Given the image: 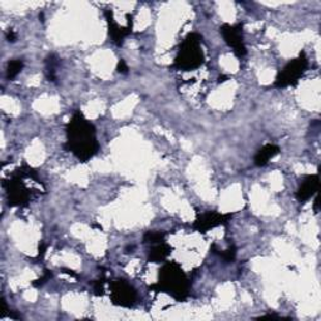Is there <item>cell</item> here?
I'll list each match as a JSON object with an SVG mask.
<instances>
[{
    "mask_svg": "<svg viewBox=\"0 0 321 321\" xmlns=\"http://www.w3.org/2000/svg\"><path fill=\"white\" fill-rule=\"evenodd\" d=\"M62 272H64V274H68L69 276L74 277V279H77L78 275L75 274V272H73V270H69V269H62Z\"/></svg>",
    "mask_w": 321,
    "mask_h": 321,
    "instance_id": "cell-22",
    "label": "cell"
},
{
    "mask_svg": "<svg viewBox=\"0 0 321 321\" xmlns=\"http://www.w3.org/2000/svg\"><path fill=\"white\" fill-rule=\"evenodd\" d=\"M61 64V59L56 56V54H49L45 59V77L49 82H56V68Z\"/></svg>",
    "mask_w": 321,
    "mask_h": 321,
    "instance_id": "cell-13",
    "label": "cell"
},
{
    "mask_svg": "<svg viewBox=\"0 0 321 321\" xmlns=\"http://www.w3.org/2000/svg\"><path fill=\"white\" fill-rule=\"evenodd\" d=\"M117 71L118 73H121V74H127L129 71L128 66H127V63L123 59H121L120 62H118V66H117Z\"/></svg>",
    "mask_w": 321,
    "mask_h": 321,
    "instance_id": "cell-19",
    "label": "cell"
},
{
    "mask_svg": "<svg viewBox=\"0 0 321 321\" xmlns=\"http://www.w3.org/2000/svg\"><path fill=\"white\" fill-rule=\"evenodd\" d=\"M52 277H53L52 271H49V270H44L42 277H39V279L36 280V281L32 282V285H33L34 287H40V286L45 285L48 281H50V279H52Z\"/></svg>",
    "mask_w": 321,
    "mask_h": 321,
    "instance_id": "cell-17",
    "label": "cell"
},
{
    "mask_svg": "<svg viewBox=\"0 0 321 321\" xmlns=\"http://www.w3.org/2000/svg\"><path fill=\"white\" fill-rule=\"evenodd\" d=\"M172 252V247L169 246L166 242H160V244L153 245L152 249L150 250V253H148V261L150 262H155V264H160L164 262V261L168 258V256L171 255Z\"/></svg>",
    "mask_w": 321,
    "mask_h": 321,
    "instance_id": "cell-12",
    "label": "cell"
},
{
    "mask_svg": "<svg viewBox=\"0 0 321 321\" xmlns=\"http://www.w3.org/2000/svg\"><path fill=\"white\" fill-rule=\"evenodd\" d=\"M260 319H280V316H279V315L269 314V315H264V316H261Z\"/></svg>",
    "mask_w": 321,
    "mask_h": 321,
    "instance_id": "cell-23",
    "label": "cell"
},
{
    "mask_svg": "<svg viewBox=\"0 0 321 321\" xmlns=\"http://www.w3.org/2000/svg\"><path fill=\"white\" fill-rule=\"evenodd\" d=\"M220 33L226 44L232 48V52L237 58L241 59L246 56L247 49L244 42V25L241 23L234 24V25L223 24L220 28Z\"/></svg>",
    "mask_w": 321,
    "mask_h": 321,
    "instance_id": "cell-7",
    "label": "cell"
},
{
    "mask_svg": "<svg viewBox=\"0 0 321 321\" xmlns=\"http://www.w3.org/2000/svg\"><path fill=\"white\" fill-rule=\"evenodd\" d=\"M211 250L214 253H217L221 258H222L225 262H235L236 260V256H237V249L234 244L230 245L226 250H217L216 249V245H212Z\"/></svg>",
    "mask_w": 321,
    "mask_h": 321,
    "instance_id": "cell-14",
    "label": "cell"
},
{
    "mask_svg": "<svg viewBox=\"0 0 321 321\" xmlns=\"http://www.w3.org/2000/svg\"><path fill=\"white\" fill-rule=\"evenodd\" d=\"M47 245L44 242H40L39 244V249H38V258H43V256L47 252Z\"/></svg>",
    "mask_w": 321,
    "mask_h": 321,
    "instance_id": "cell-21",
    "label": "cell"
},
{
    "mask_svg": "<svg viewBox=\"0 0 321 321\" xmlns=\"http://www.w3.org/2000/svg\"><path fill=\"white\" fill-rule=\"evenodd\" d=\"M156 293H166L176 301H186L190 296L191 282L186 272L176 261L164 262L158 272V281L150 286Z\"/></svg>",
    "mask_w": 321,
    "mask_h": 321,
    "instance_id": "cell-2",
    "label": "cell"
},
{
    "mask_svg": "<svg viewBox=\"0 0 321 321\" xmlns=\"http://www.w3.org/2000/svg\"><path fill=\"white\" fill-rule=\"evenodd\" d=\"M231 214H220L216 211H209L197 216V218L193 222L192 228L199 234H206L212 228L218 227V226L226 225L231 220Z\"/></svg>",
    "mask_w": 321,
    "mask_h": 321,
    "instance_id": "cell-8",
    "label": "cell"
},
{
    "mask_svg": "<svg viewBox=\"0 0 321 321\" xmlns=\"http://www.w3.org/2000/svg\"><path fill=\"white\" fill-rule=\"evenodd\" d=\"M24 179H31L36 182L42 183V181L38 177V172L33 167L28 166V164H23L21 167H19L13 172L9 180L3 181V187L7 191V198L9 206L25 207L33 199L37 190L26 187L25 183H24Z\"/></svg>",
    "mask_w": 321,
    "mask_h": 321,
    "instance_id": "cell-3",
    "label": "cell"
},
{
    "mask_svg": "<svg viewBox=\"0 0 321 321\" xmlns=\"http://www.w3.org/2000/svg\"><path fill=\"white\" fill-rule=\"evenodd\" d=\"M319 201H320L319 197H316V198H315V206H314L315 207V211H316V212H317V210H319Z\"/></svg>",
    "mask_w": 321,
    "mask_h": 321,
    "instance_id": "cell-25",
    "label": "cell"
},
{
    "mask_svg": "<svg viewBox=\"0 0 321 321\" xmlns=\"http://www.w3.org/2000/svg\"><path fill=\"white\" fill-rule=\"evenodd\" d=\"M228 79V77L227 75H225V74H221L220 77H218V83H223V82H226V80Z\"/></svg>",
    "mask_w": 321,
    "mask_h": 321,
    "instance_id": "cell-24",
    "label": "cell"
},
{
    "mask_svg": "<svg viewBox=\"0 0 321 321\" xmlns=\"http://www.w3.org/2000/svg\"><path fill=\"white\" fill-rule=\"evenodd\" d=\"M280 152V147L276 144H272V143H269V144H265L264 147H261L260 150L257 151V153L253 157V163L257 167H264L269 163L270 160L275 157L276 155H279Z\"/></svg>",
    "mask_w": 321,
    "mask_h": 321,
    "instance_id": "cell-11",
    "label": "cell"
},
{
    "mask_svg": "<svg viewBox=\"0 0 321 321\" xmlns=\"http://www.w3.org/2000/svg\"><path fill=\"white\" fill-rule=\"evenodd\" d=\"M24 62L21 59H12L8 62L7 66V79L13 80L15 77L23 71Z\"/></svg>",
    "mask_w": 321,
    "mask_h": 321,
    "instance_id": "cell-15",
    "label": "cell"
},
{
    "mask_svg": "<svg viewBox=\"0 0 321 321\" xmlns=\"http://www.w3.org/2000/svg\"><path fill=\"white\" fill-rule=\"evenodd\" d=\"M104 17H106V20H107L108 34H109L113 44L117 45V47H122L126 38L132 33V28H133V25L121 26L120 24L114 20V18H113V12L110 9H106V12H104Z\"/></svg>",
    "mask_w": 321,
    "mask_h": 321,
    "instance_id": "cell-9",
    "label": "cell"
},
{
    "mask_svg": "<svg viewBox=\"0 0 321 321\" xmlns=\"http://www.w3.org/2000/svg\"><path fill=\"white\" fill-rule=\"evenodd\" d=\"M5 37H7V40L10 43H14L15 40H17V33H15L13 29H9V31L7 32V34H5Z\"/></svg>",
    "mask_w": 321,
    "mask_h": 321,
    "instance_id": "cell-20",
    "label": "cell"
},
{
    "mask_svg": "<svg viewBox=\"0 0 321 321\" xmlns=\"http://www.w3.org/2000/svg\"><path fill=\"white\" fill-rule=\"evenodd\" d=\"M320 187V177L319 174H307L304 177L303 182L299 186L296 191L295 197L300 203H305L309 201L312 196L316 195Z\"/></svg>",
    "mask_w": 321,
    "mask_h": 321,
    "instance_id": "cell-10",
    "label": "cell"
},
{
    "mask_svg": "<svg viewBox=\"0 0 321 321\" xmlns=\"http://www.w3.org/2000/svg\"><path fill=\"white\" fill-rule=\"evenodd\" d=\"M307 67H309V61L306 58V54L301 52L298 58L288 62L284 68L279 72L274 82V87L281 90V88L296 85L299 80L304 77Z\"/></svg>",
    "mask_w": 321,
    "mask_h": 321,
    "instance_id": "cell-5",
    "label": "cell"
},
{
    "mask_svg": "<svg viewBox=\"0 0 321 321\" xmlns=\"http://www.w3.org/2000/svg\"><path fill=\"white\" fill-rule=\"evenodd\" d=\"M110 301L121 307H132L137 303V291L126 280L117 279L109 282Z\"/></svg>",
    "mask_w": 321,
    "mask_h": 321,
    "instance_id": "cell-6",
    "label": "cell"
},
{
    "mask_svg": "<svg viewBox=\"0 0 321 321\" xmlns=\"http://www.w3.org/2000/svg\"><path fill=\"white\" fill-rule=\"evenodd\" d=\"M202 37L196 32L187 34L180 45L179 53L174 58L172 67L180 71H193L199 68L205 62V54L202 52Z\"/></svg>",
    "mask_w": 321,
    "mask_h": 321,
    "instance_id": "cell-4",
    "label": "cell"
},
{
    "mask_svg": "<svg viewBox=\"0 0 321 321\" xmlns=\"http://www.w3.org/2000/svg\"><path fill=\"white\" fill-rule=\"evenodd\" d=\"M164 237H166V234L163 231H147L143 236V242L156 245L160 244V242H164Z\"/></svg>",
    "mask_w": 321,
    "mask_h": 321,
    "instance_id": "cell-16",
    "label": "cell"
},
{
    "mask_svg": "<svg viewBox=\"0 0 321 321\" xmlns=\"http://www.w3.org/2000/svg\"><path fill=\"white\" fill-rule=\"evenodd\" d=\"M67 142L64 148L73 153L80 162H88L98 153L96 127L84 117L80 110H75L66 127Z\"/></svg>",
    "mask_w": 321,
    "mask_h": 321,
    "instance_id": "cell-1",
    "label": "cell"
},
{
    "mask_svg": "<svg viewBox=\"0 0 321 321\" xmlns=\"http://www.w3.org/2000/svg\"><path fill=\"white\" fill-rule=\"evenodd\" d=\"M104 282H106V280L104 279L96 280V281L92 282L94 295H97V296H103L104 295Z\"/></svg>",
    "mask_w": 321,
    "mask_h": 321,
    "instance_id": "cell-18",
    "label": "cell"
}]
</instances>
